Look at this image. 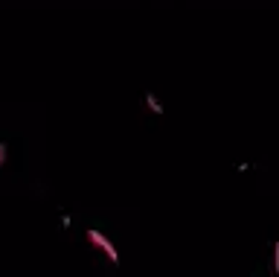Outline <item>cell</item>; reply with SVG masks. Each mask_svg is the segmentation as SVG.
Instances as JSON below:
<instances>
[{
  "mask_svg": "<svg viewBox=\"0 0 279 277\" xmlns=\"http://www.w3.org/2000/svg\"><path fill=\"white\" fill-rule=\"evenodd\" d=\"M87 240H90L93 245H99V248H102V251L108 254V260H111V262H119V254H116L114 242H111V240H108L105 234H99V230H93V228H90V230H87Z\"/></svg>",
  "mask_w": 279,
  "mask_h": 277,
  "instance_id": "obj_1",
  "label": "cell"
},
{
  "mask_svg": "<svg viewBox=\"0 0 279 277\" xmlns=\"http://www.w3.org/2000/svg\"><path fill=\"white\" fill-rule=\"evenodd\" d=\"M3 164H6V146L0 143V166H3Z\"/></svg>",
  "mask_w": 279,
  "mask_h": 277,
  "instance_id": "obj_2",
  "label": "cell"
}]
</instances>
